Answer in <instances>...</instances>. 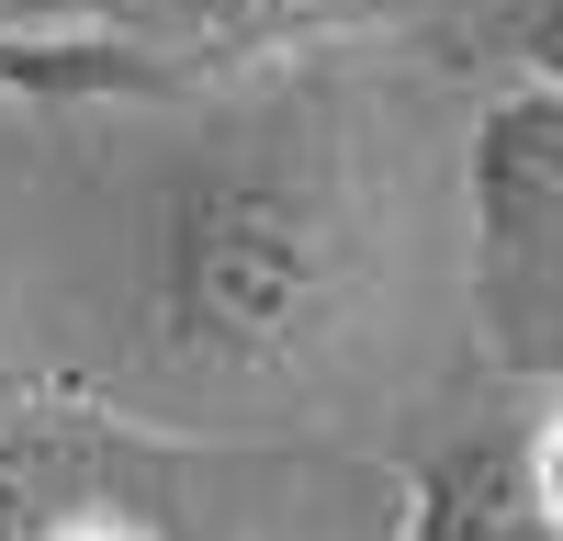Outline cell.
I'll use <instances>...</instances> for the list:
<instances>
[{"label":"cell","mask_w":563,"mask_h":541,"mask_svg":"<svg viewBox=\"0 0 563 541\" xmlns=\"http://www.w3.org/2000/svg\"><path fill=\"white\" fill-rule=\"evenodd\" d=\"M384 238H372L361 169L339 158L327 124H271L225 135L214 158L169 169L135 238V373L180 406H249V395H305L339 373Z\"/></svg>","instance_id":"1"},{"label":"cell","mask_w":563,"mask_h":541,"mask_svg":"<svg viewBox=\"0 0 563 541\" xmlns=\"http://www.w3.org/2000/svg\"><path fill=\"white\" fill-rule=\"evenodd\" d=\"M462 225H474L485 350L530 384H563V79L552 68L485 102L474 158H462Z\"/></svg>","instance_id":"2"},{"label":"cell","mask_w":563,"mask_h":541,"mask_svg":"<svg viewBox=\"0 0 563 541\" xmlns=\"http://www.w3.org/2000/svg\"><path fill=\"white\" fill-rule=\"evenodd\" d=\"M406 541H563L530 429H462L406 463Z\"/></svg>","instance_id":"3"},{"label":"cell","mask_w":563,"mask_h":541,"mask_svg":"<svg viewBox=\"0 0 563 541\" xmlns=\"http://www.w3.org/2000/svg\"><path fill=\"white\" fill-rule=\"evenodd\" d=\"M339 0H102V34L158 68H249L305 45Z\"/></svg>","instance_id":"4"},{"label":"cell","mask_w":563,"mask_h":541,"mask_svg":"<svg viewBox=\"0 0 563 541\" xmlns=\"http://www.w3.org/2000/svg\"><path fill=\"white\" fill-rule=\"evenodd\" d=\"M90 485V429L68 418H0V541H45V519Z\"/></svg>","instance_id":"5"},{"label":"cell","mask_w":563,"mask_h":541,"mask_svg":"<svg viewBox=\"0 0 563 541\" xmlns=\"http://www.w3.org/2000/svg\"><path fill=\"white\" fill-rule=\"evenodd\" d=\"M45 541H169V530H158V508H147V496H124V485H102V474H90L68 508L45 519Z\"/></svg>","instance_id":"6"},{"label":"cell","mask_w":563,"mask_h":541,"mask_svg":"<svg viewBox=\"0 0 563 541\" xmlns=\"http://www.w3.org/2000/svg\"><path fill=\"white\" fill-rule=\"evenodd\" d=\"M530 463H541V496H552V519H563V384H552V406L530 418Z\"/></svg>","instance_id":"7"},{"label":"cell","mask_w":563,"mask_h":541,"mask_svg":"<svg viewBox=\"0 0 563 541\" xmlns=\"http://www.w3.org/2000/svg\"><path fill=\"white\" fill-rule=\"evenodd\" d=\"M519 57L563 79V0H530V12H519Z\"/></svg>","instance_id":"8"},{"label":"cell","mask_w":563,"mask_h":541,"mask_svg":"<svg viewBox=\"0 0 563 541\" xmlns=\"http://www.w3.org/2000/svg\"><path fill=\"white\" fill-rule=\"evenodd\" d=\"M23 12H102V0H23Z\"/></svg>","instance_id":"9"}]
</instances>
